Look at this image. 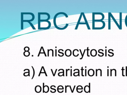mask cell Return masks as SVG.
I'll use <instances>...</instances> for the list:
<instances>
[{"instance_id":"4316f807","label":"cell","mask_w":127,"mask_h":95,"mask_svg":"<svg viewBox=\"0 0 127 95\" xmlns=\"http://www.w3.org/2000/svg\"><path fill=\"white\" fill-rule=\"evenodd\" d=\"M70 71H71V72H70V76H72V69H71V70H70Z\"/></svg>"},{"instance_id":"6da1fadb","label":"cell","mask_w":127,"mask_h":95,"mask_svg":"<svg viewBox=\"0 0 127 95\" xmlns=\"http://www.w3.org/2000/svg\"><path fill=\"white\" fill-rule=\"evenodd\" d=\"M59 14H64V15L66 17V18H67L68 17V16L67 15L66 13H64L63 12H61L58 13H57L56 15H55V17H54V20H53V22H54V25H55V26L56 27V28H57V29H58L59 30H64V29H66V28H67V26H68V24H66V26L64 27H63V28H60V27H58V26L56 25V18L57 17V16Z\"/></svg>"},{"instance_id":"ba28073f","label":"cell","mask_w":127,"mask_h":95,"mask_svg":"<svg viewBox=\"0 0 127 95\" xmlns=\"http://www.w3.org/2000/svg\"><path fill=\"white\" fill-rule=\"evenodd\" d=\"M82 16H83V14H82V12L81 13V15H80V17H79V19L78 20V23H77V24L76 25V27L75 29H78V27L79 25V23H80V21H81V19L82 17Z\"/></svg>"},{"instance_id":"e0dca14e","label":"cell","mask_w":127,"mask_h":95,"mask_svg":"<svg viewBox=\"0 0 127 95\" xmlns=\"http://www.w3.org/2000/svg\"><path fill=\"white\" fill-rule=\"evenodd\" d=\"M85 51H86V49H85L84 50V53H83V56H82V57H81V58H80V59H82V58H83V57H84V55L85 54Z\"/></svg>"},{"instance_id":"cb8c5ba5","label":"cell","mask_w":127,"mask_h":95,"mask_svg":"<svg viewBox=\"0 0 127 95\" xmlns=\"http://www.w3.org/2000/svg\"><path fill=\"white\" fill-rule=\"evenodd\" d=\"M108 52L109 53H111V54H112L113 55H114V53H112L111 52H110V50H108Z\"/></svg>"},{"instance_id":"d6986e66","label":"cell","mask_w":127,"mask_h":95,"mask_svg":"<svg viewBox=\"0 0 127 95\" xmlns=\"http://www.w3.org/2000/svg\"><path fill=\"white\" fill-rule=\"evenodd\" d=\"M43 69L44 71V73H45V75H46V76H47V75L46 73V71H45V69H44V67H43Z\"/></svg>"},{"instance_id":"603a6c76","label":"cell","mask_w":127,"mask_h":95,"mask_svg":"<svg viewBox=\"0 0 127 95\" xmlns=\"http://www.w3.org/2000/svg\"><path fill=\"white\" fill-rule=\"evenodd\" d=\"M82 76H84V75H83V67H82Z\"/></svg>"},{"instance_id":"52a82bcc","label":"cell","mask_w":127,"mask_h":95,"mask_svg":"<svg viewBox=\"0 0 127 95\" xmlns=\"http://www.w3.org/2000/svg\"><path fill=\"white\" fill-rule=\"evenodd\" d=\"M43 93H47L49 91V87L48 86H44V83L43 84Z\"/></svg>"},{"instance_id":"44dd1931","label":"cell","mask_w":127,"mask_h":95,"mask_svg":"<svg viewBox=\"0 0 127 95\" xmlns=\"http://www.w3.org/2000/svg\"><path fill=\"white\" fill-rule=\"evenodd\" d=\"M98 52L99 53H101V54H102V56H103L104 55V53H103L101 52H100V50H98Z\"/></svg>"},{"instance_id":"5bb4252c","label":"cell","mask_w":127,"mask_h":95,"mask_svg":"<svg viewBox=\"0 0 127 95\" xmlns=\"http://www.w3.org/2000/svg\"><path fill=\"white\" fill-rule=\"evenodd\" d=\"M125 23L127 27V15L125 18Z\"/></svg>"},{"instance_id":"f1b7e54d","label":"cell","mask_w":127,"mask_h":95,"mask_svg":"<svg viewBox=\"0 0 127 95\" xmlns=\"http://www.w3.org/2000/svg\"><path fill=\"white\" fill-rule=\"evenodd\" d=\"M57 69H56V70L55 72V74H56V71H57Z\"/></svg>"},{"instance_id":"484cf974","label":"cell","mask_w":127,"mask_h":95,"mask_svg":"<svg viewBox=\"0 0 127 95\" xmlns=\"http://www.w3.org/2000/svg\"><path fill=\"white\" fill-rule=\"evenodd\" d=\"M56 53H55V56H57V49H56Z\"/></svg>"},{"instance_id":"9c48e42d","label":"cell","mask_w":127,"mask_h":95,"mask_svg":"<svg viewBox=\"0 0 127 95\" xmlns=\"http://www.w3.org/2000/svg\"><path fill=\"white\" fill-rule=\"evenodd\" d=\"M120 30L122 29V13H120Z\"/></svg>"},{"instance_id":"4fadbf2b","label":"cell","mask_w":127,"mask_h":95,"mask_svg":"<svg viewBox=\"0 0 127 95\" xmlns=\"http://www.w3.org/2000/svg\"><path fill=\"white\" fill-rule=\"evenodd\" d=\"M26 22H29V23L30 24V25H31V26L32 27V29H35V28L34 27V25H33V24H32V23H31V22H30L29 21H27Z\"/></svg>"},{"instance_id":"30bf717a","label":"cell","mask_w":127,"mask_h":95,"mask_svg":"<svg viewBox=\"0 0 127 95\" xmlns=\"http://www.w3.org/2000/svg\"><path fill=\"white\" fill-rule=\"evenodd\" d=\"M68 50L66 49V51H65V55L66 56H67V54H69V56H70L72 55V51L70 50V49H69V52H68Z\"/></svg>"},{"instance_id":"7c38bea8","label":"cell","mask_w":127,"mask_h":95,"mask_svg":"<svg viewBox=\"0 0 127 95\" xmlns=\"http://www.w3.org/2000/svg\"><path fill=\"white\" fill-rule=\"evenodd\" d=\"M82 89H83V87H82V86H81V85H79V86L77 87V88H76V90H77V91H78V90H82Z\"/></svg>"},{"instance_id":"5b68a950","label":"cell","mask_w":127,"mask_h":95,"mask_svg":"<svg viewBox=\"0 0 127 95\" xmlns=\"http://www.w3.org/2000/svg\"><path fill=\"white\" fill-rule=\"evenodd\" d=\"M82 14H83V16L84 17V19L85 21V23L86 24V25L87 26L88 28V29H90V26H89V24H88V22L87 21V19L86 18V17H85V15L84 13L82 12Z\"/></svg>"},{"instance_id":"d4e9b609","label":"cell","mask_w":127,"mask_h":95,"mask_svg":"<svg viewBox=\"0 0 127 95\" xmlns=\"http://www.w3.org/2000/svg\"><path fill=\"white\" fill-rule=\"evenodd\" d=\"M87 56L89 57L90 56L88 55V47H87Z\"/></svg>"},{"instance_id":"7a4b0ae2","label":"cell","mask_w":127,"mask_h":95,"mask_svg":"<svg viewBox=\"0 0 127 95\" xmlns=\"http://www.w3.org/2000/svg\"><path fill=\"white\" fill-rule=\"evenodd\" d=\"M97 52L96 50L95 49H93L90 52V55L93 57H95L97 55Z\"/></svg>"},{"instance_id":"8fae6325","label":"cell","mask_w":127,"mask_h":95,"mask_svg":"<svg viewBox=\"0 0 127 95\" xmlns=\"http://www.w3.org/2000/svg\"><path fill=\"white\" fill-rule=\"evenodd\" d=\"M21 29H23V13H21Z\"/></svg>"},{"instance_id":"277c9868","label":"cell","mask_w":127,"mask_h":95,"mask_svg":"<svg viewBox=\"0 0 127 95\" xmlns=\"http://www.w3.org/2000/svg\"><path fill=\"white\" fill-rule=\"evenodd\" d=\"M88 75L90 76H93L94 75V73H95L94 70H93V69H90L88 70Z\"/></svg>"},{"instance_id":"8992f818","label":"cell","mask_w":127,"mask_h":95,"mask_svg":"<svg viewBox=\"0 0 127 95\" xmlns=\"http://www.w3.org/2000/svg\"><path fill=\"white\" fill-rule=\"evenodd\" d=\"M41 91V87L40 85H37L35 87V91L37 93H40Z\"/></svg>"},{"instance_id":"83f0119b","label":"cell","mask_w":127,"mask_h":95,"mask_svg":"<svg viewBox=\"0 0 127 95\" xmlns=\"http://www.w3.org/2000/svg\"><path fill=\"white\" fill-rule=\"evenodd\" d=\"M106 53H107V50L105 49V56H107V54H106Z\"/></svg>"},{"instance_id":"ffe728a7","label":"cell","mask_w":127,"mask_h":95,"mask_svg":"<svg viewBox=\"0 0 127 95\" xmlns=\"http://www.w3.org/2000/svg\"><path fill=\"white\" fill-rule=\"evenodd\" d=\"M58 52L59 53H61V54H62V56H64V53H63L61 52H60V51H59V50H58Z\"/></svg>"},{"instance_id":"9a60e30c","label":"cell","mask_w":127,"mask_h":95,"mask_svg":"<svg viewBox=\"0 0 127 95\" xmlns=\"http://www.w3.org/2000/svg\"><path fill=\"white\" fill-rule=\"evenodd\" d=\"M32 69H33V76H32V79L33 78H34V76L35 75V71H34V68H33V67H32Z\"/></svg>"},{"instance_id":"2e32d148","label":"cell","mask_w":127,"mask_h":95,"mask_svg":"<svg viewBox=\"0 0 127 95\" xmlns=\"http://www.w3.org/2000/svg\"><path fill=\"white\" fill-rule=\"evenodd\" d=\"M42 49V47L40 49V52H39V53H38V57H39V56H40V53L41 52V49Z\"/></svg>"},{"instance_id":"7402d4cb","label":"cell","mask_w":127,"mask_h":95,"mask_svg":"<svg viewBox=\"0 0 127 95\" xmlns=\"http://www.w3.org/2000/svg\"><path fill=\"white\" fill-rule=\"evenodd\" d=\"M69 69H68V70H67V69H66V76H67V71L69 70Z\"/></svg>"},{"instance_id":"ac0fdd59","label":"cell","mask_w":127,"mask_h":95,"mask_svg":"<svg viewBox=\"0 0 127 95\" xmlns=\"http://www.w3.org/2000/svg\"><path fill=\"white\" fill-rule=\"evenodd\" d=\"M43 69V67H41V69L40 70V73H39V75H38V76H40V75L41 73V71H42V69Z\"/></svg>"},{"instance_id":"3957f363","label":"cell","mask_w":127,"mask_h":95,"mask_svg":"<svg viewBox=\"0 0 127 95\" xmlns=\"http://www.w3.org/2000/svg\"><path fill=\"white\" fill-rule=\"evenodd\" d=\"M90 84L89 83V86L86 85V86L85 87L84 90V91L86 93H90Z\"/></svg>"}]
</instances>
